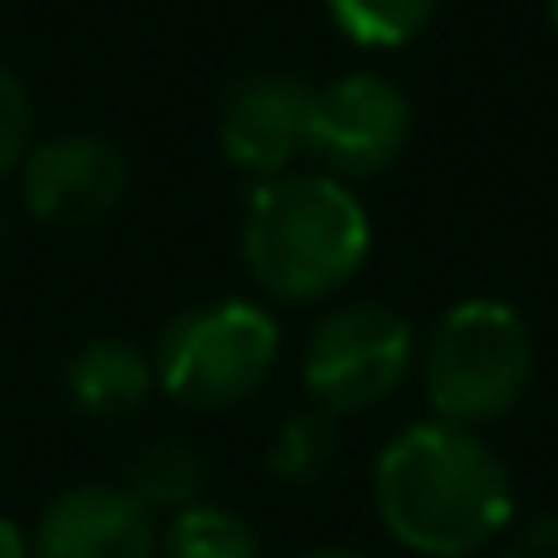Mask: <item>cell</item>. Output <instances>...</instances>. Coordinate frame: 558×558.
Masks as SVG:
<instances>
[{
    "label": "cell",
    "mask_w": 558,
    "mask_h": 558,
    "mask_svg": "<svg viewBox=\"0 0 558 558\" xmlns=\"http://www.w3.org/2000/svg\"><path fill=\"white\" fill-rule=\"evenodd\" d=\"M383 530L422 558H475L514 520V481L481 432L416 422L383 446L373 471Z\"/></svg>",
    "instance_id": "6da1fadb"
},
{
    "label": "cell",
    "mask_w": 558,
    "mask_h": 558,
    "mask_svg": "<svg viewBox=\"0 0 558 558\" xmlns=\"http://www.w3.org/2000/svg\"><path fill=\"white\" fill-rule=\"evenodd\" d=\"M373 251L367 206L328 172H279L255 186L241 221V255L270 299H328Z\"/></svg>",
    "instance_id": "7a4b0ae2"
},
{
    "label": "cell",
    "mask_w": 558,
    "mask_h": 558,
    "mask_svg": "<svg viewBox=\"0 0 558 558\" xmlns=\"http://www.w3.org/2000/svg\"><path fill=\"white\" fill-rule=\"evenodd\" d=\"M534 377V333L505 299H461L422 348V383L436 422L485 426L514 412Z\"/></svg>",
    "instance_id": "3957f363"
},
{
    "label": "cell",
    "mask_w": 558,
    "mask_h": 558,
    "mask_svg": "<svg viewBox=\"0 0 558 558\" xmlns=\"http://www.w3.org/2000/svg\"><path fill=\"white\" fill-rule=\"evenodd\" d=\"M279 363V324L251 299L182 308L157 338V387L196 412H226L265 387Z\"/></svg>",
    "instance_id": "277c9868"
},
{
    "label": "cell",
    "mask_w": 558,
    "mask_h": 558,
    "mask_svg": "<svg viewBox=\"0 0 558 558\" xmlns=\"http://www.w3.org/2000/svg\"><path fill=\"white\" fill-rule=\"evenodd\" d=\"M416 333L387 304H343L314 324L304 343V387L314 407L353 416L387 402L407 383Z\"/></svg>",
    "instance_id": "5b68a950"
},
{
    "label": "cell",
    "mask_w": 558,
    "mask_h": 558,
    "mask_svg": "<svg viewBox=\"0 0 558 558\" xmlns=\"http://www.w3.org/2000/svg\"><path fill=\"white\" fill-rule=\"evenodd\" d=\"M412 137V98L383 74H353L314 88L308 108V153L328 177H377L407 153Z\"/></svg>",
    "instance_id": "8992f818"
},
{
    "label": "cell",
    "mask_w": 558,
    "mask_h": 558,
    "mask_svg": "<svg viewBox=\"0 0 558 558\" xmlns=\"http://www.w3.org/2000/svg\"><path fill=\"white\" fill-rule=\"evenodd\" d=\"M20 202L39 226L84 231L104 221L128 192V157L98 133H59L25 153Z\"/></svg>",
    "instance_id": "52a82bcc"
},
{
    "label": "cell",
    "mask_w": 558,
    "mask_h": 558,
    "mask_svg": "<svg viewBox=\"0 0 558 558\" xmlns=\"http://www.w3.org/2000/svg\"><path fill=\"white\" fill-rule=\"evenodd\" d=\"M308 108H314V88L299 74L260 69V74L235 78L216 118L221 153L231 157V167L270 182L289 172L294 157L308 153Z\"/></svg>",
    "instance_id": "ba28073f"
},
{
    "label": "cell",
    "mask_w": 558,
    "mask_h": 558,
    "mask_svg": "<svg viewBox=\"0 0 558 558\" xmlns=\"http://www.w3.org/2000/svg\"><path fill=\"white\" fill-rule=\"evenodd\" d=\"M157 524L123 485H74L39 514L29 558H157Z\"/></svg>",
    "instance_id": "9c48e42d"
},
{
    "label": "cell",
    "mask_w": 558,
    "mask_h": 558,
    "mask_svg": "<svg viewBox=\"0 0 558 558\" xmlns=\"http://www.w3.org/2000/svg\"><path fill=\"white\" fill-rule=\"evenodd\" d=\"M64 392L94 422H123L157 392V367L128 338H94L64 367Z\"/></svg>",
    "instance_id": "30bf717a"
},
{
    "label": "cell",
    "mask_w": 558,
    "mask_h": 558,
    "mask_svg": "<svg viewBox=\"0 0 558 558\" xmlns=\"http://www.w3.org/2000/svg\"><path fill=\"white\" fill-rule=\"evenodd\" d=\"M128 495L143 505L147 514L157 510H186V505H202L206 490V456L196 451L182 436H157L143 451L128 461Z\"/></svg>",
    "instance_id": "8fae6325"
},
{
    "label": "cell",
    "mask_w": 558,
    "mask_h": 558,
    "mask_svg": "<svg viewBox=\"0 0 558 558\" xmlns=\"http://www.w3.org/2000/svg\"><path fill=\"white\" fill-rule=\"evenodd\" d=\"M162 558H260L255 530L226 505H186L162 534Z\"/></svg>",
    "instance_id": "7c38bea8"
},
{
    "label": "cell",
    "mask_w": 558,
    "mask_h": 558,
    "mask_svg": "<svg viewBox=\"0 0 558 558\" xmlns=\"http://www.w3.org/2000/svg\"><path fill=\"white\" fill-rule=\"evenodd\" d=\"M333 25L363 49H402L432 25L441 0H324Z\"/></svg>",
    "instance_id": "4fadbf2b"
},
{
    "label": "cell",
    "mask_w": 558,
    "mask_h": 558,
    "mask_svg": "<svg viewBox=\"0 0 558 558\" xmlns=\"http://www.w3.org/2000/svg\"><path fill=\"white\" fill-rule=\"evenodd\" d=\"M338 456V416L324 407H308L279 422L275 441H270V471L279 481H318Z\"/></svg>",
    "instance_id": "5bb4252c"
},
{
    "label": "cell",
    "mask_w": 558,
    "mask_h": 558,
    "mask_svg": "<svg viewBox=\"0 0 558 558\" xmlns=\"http://www.w3.org/2000/svg\"><path fill=\"white\" fill-rule=\"evenodd\" d=\"M35 147V104L10 64H0V177H10Z\"/></svg>",
    "instance_id": "9a60e30c"
},
{
    "label": "cell",
    "mask_w": 558,
    "mask_h": 558,
    "mask_svg": "<svg viewBox=\"0 0 558 558\" xmlns=\"http://www.w3.org/2000/svg\"><path fill=\"white\" fill-rule=\"evenodd\" d=\"M0 558H29V539L20 534L15 520H5V514H0Z\"/></svg>",
    "instance_id": "2e32d148"
},
{
    "label": "cell",
    "mask_w": 558,
    "mask_h": 558,
    "mask_svg": "<svg viewBox=\"0 0 558 558\" xmlns=\"http://www.w3.org/2000/svg\"><path fill=\"white\" fill-rule=\"evenodd\" d=\"M299 558H373V554H363V549H308Z\"/></svg>",
    "instance_id": "e0dca14e"
},
{
    "label": "cell",
    "mask_w": 558,
    "mask_h": 558,
    "mask_svg": "<svg viewBox=\"0 0 558 558\" xmlns=\"http://www.w3.org/2000/svg\"><path fill=\"white\" fill-rule=\"evenodd\" d=\"M549 25L558 29V0H549Z\"/></svg>",
    "instance_id": "ac0fdd59"
},
{
    "label": "cell",
    "mask_w": 558,
    "mask_h": 558,
    "mask_svg": "<svg viewBox=\"0 0 558 558\" xmlns=\"http://www.w3.org/2000/svg\"><path fill=\"white\" fill-rule=\"evenodd\" d=\"M500 558H530V554H500Z\"/></svg>",
    "instance_id": "d6986e66"
}]
</instances>
